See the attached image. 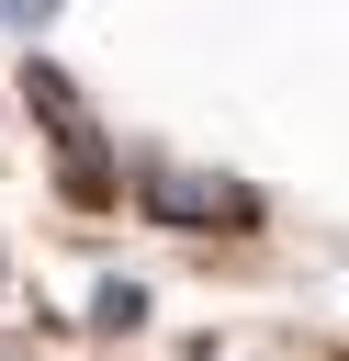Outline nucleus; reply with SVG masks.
Segmentation results:
<instances>
[{"instance_id": "f257e3e1", "label": "nucleus", "mask_w": 349, "mask_h": 361, "mask_svg": "<svg viewBox=\"0 0 349 361\" xmlns=\"http://www.w3.org/2000/svg\"><path fill=\"white\" fill-rule=\"evenodd\" d=\"M23 90H34V124H45V147H56V192H68L79 214L124 203V192H135V180H124V147H113V135H101V124L79 113V90H68V79L45 68V56L23 68Z\"/></svg>"}, {"instance_id": "20e7f679", "label": "nucleus", "mask_w": 349, "mask_h": 361, "mask_svg": "<svg viewBox=\"0 0 349 361\" xmlns=\"http://www.w3.org/2000/svg\"><path fill=\"white\" fill-rule=\"evenodd\" d=\"M45 11H56V0H0V23H11V34H34Z\"/></svg>"}, {"instance_id": "f03ea898", "label": "nucleus", "mask_w": 349, "mask_h": 361, "mask_svg": "<svg viewBox=\"0 0 349 361\" xmlns=\"http://www.w3.org/2000/svg\"><path fill=\"white\" fill-rule=\"evenodd\" d=\"M135 203L180 237H248L259 226V192L225 180V169H180V158H135Z\"/></svg>"}, {"instance_id": "7ed1b4c3", "label": "nucleus", "mask_w": 349, "mask_h": 361, "mask_svg": "<svg viewBox=\"0 0 349 361\" xmlns=\"http://www.w3.org/2000/svg\"><path fill=\"white\" fill-rule=\"evenodd\" d=\"M135 316H146L135 282H101V293H90V327H135Z\"/></svg>"}]
</instances>
